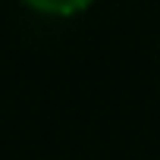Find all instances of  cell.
<instances>
[{
	"label": "cell",
	"mask_w": 160,
	"mask_h": 160,
	"mask_svg": "<svg viewBox=\"0 0 160 160\" xmlns=\"http://www.w3.org/2000/svg\"><path fill=\"white\" fill-rule=\"evenodd\" d=\"M19 3L41 16V19H53V22H69V19H78L85 16L88 10H94L98 0H19Z\"/></svg>",
	"instance_id": "1"
}]
</instances>
